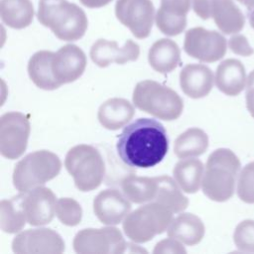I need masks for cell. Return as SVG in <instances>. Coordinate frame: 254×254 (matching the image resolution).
<instances>
[{
	"instance_id": "obj_16",
	"label": "cell",
	"mask_w": 254,
	"mask_h": 254,
	"mask_svg": "<svg viewBox=\"0 0 254 254\" xmlns=\"http://www.w3.org/2000/svg\"><path fill=\"white\" fill-rule=\"evenodd\" d=\"M131 210L130 200L114 189L101 190L93 199V212L106 225L119 224Z\"/></svg>"
},
{
	"instance_id": "obj_37",
	"label": "cell",
	"mask_w": 254,
	"mask_h": 254,
	"mask_svg": "<svg viewBox=\"0 0 254 254\" xmlns=\"http://www.w3.org/2000/svg\"><path fill=\"white\" fill-rule=\"evenodd\" d=\"M246 107L254 118V69L249 73L247 77V84H246Z\"/></svg>"
},
{
	"instance_id": "obj_34",
	"label": "cell",
	"mask_w": 254,
	"mask_h": 254,
	"mask_svg": "<svg viewBox=\"0 0 254 254\" xmlns=\"http://www.w3.org/2000/svg\"><path fill=\"white\" fill-rule=\"evenodd\" d=\"M153 253L155 254H182V253H187V250L183 246L180 240L169 237L166 239H163L159 241L153 250Z\"/></svg>"
},
{
	"instance_id": "obj_35",
	"label": "cell",
	"mask_w": 254,
	"mask_h": 254,
	"mask_svg": "<svg viewBox=\"0 0 254 254\" xmlns=\"http://www.w3.org/2000/svg\"><path fill=\"white\" fill-rule=\"evenodd\" d=\"M228 46L232 53L242 57H249L254 54V49L250 46L247 38L243 35L232 36L228 41Z\"/></svg>"
},
{
	"instance_id": "obj_3",
	"label": "cell",
	"mask_w": 254,
	"mask_h": 254,
	"mask_svg": "<svg viewBox=\"0 0 254 254\" xmlns=\"http://www.w3.org/2000/svg\"><path fill=\"white\" fill-rule=\"evenodd\" d=\"M240 168L238 157L230 149L219 148L213 151L205 165L201 183L203 193L214 201L228 200L234 193Z\"/></svg>"
},
{
	"instance_id": "obj_1",
	"label": "cell",
	"mask_w": 254,
	"mask_h": 254,
	"mask_svg": "<svg viewBox=\"0 0 254 254\" xmlns=\"http://www.w3.org/2000/svg\"><path fill=\"white\" fill-rule=\"evenodd\" d=\"M169 139L164 125L156 119L139 118L127 125L118 136V156L129 167L147 169L167 155Z\"/></svg>"
},
{
	"instance_id": "obj_20",
	"label": "cell",
	"mask_w": 254,
	"mask_h": 254,
	"mask_svg": "<svg viewBox=\"0 0 254 254\" xmlns=\"http://www.w3.org/2000/svg\"><path fill=\"white\" fill-rule=\"evenodd\" d=\"M215 85L224 94L238 95L245 87L246 72L243 64L236 59L221 62L215 71Z\"/></svg>"
},
{
	"instance_id": "obj_24",
	"label": "cell",
	"mask_w": 254,
	"mask_h": 254,
	"mask_svg": "<svg viewBox=\"0 0 254 254\" xmlns=\"http://www.w3.org/2000/svg\"><path fill=\"white\" fill-rule=\"evenodd\" d=\"M204 166L202 162L194 158H183L174 167L173 176L183 191L187 193L196 192L202 183Z\"/></svg>"
},
{
	"instance_id": "obj_25",
	"label": "cell",
	"mask_w": 254,
	"mask_h": 254,
	"mask_svg": "<svg viewBox=\"0 0 254 254\" xmlns=\"http://www.w3.org/2000/svg\"><path fill=\"white\" fill-rule=\"evenodd\" d=\"M54 52L39 51L28 63V73L31 80L41 89L54 90L60 87L52 72V59Z\"/></svg>"
},
{
	"instance_id": "obj_40",
	"label": "cell",
	"mask_w": 254,
	"mask_h": 254,
	"mask_svg": "<svg viewBox=\"0 0 254 254\" xmlns=\"http://www.w3.org/2000/svg\"><path fill=\"white\" fill-rule=\"evenodd\" d=\"M248 19H249V23L251 25V27L254 29V9L247 15Z\"/></svg>"
},
{
	"instance_id": "obj_13",
	"label": "cell",
	"mask_w": 254,
	"mask_h": 254,
	"mask_svg": "<svg viewBox=\"0 0 254 254\" xmlns=\"http://www.w3.org/2000/svg\"><path fill=\"white\" fill-rule=\"evenodd\" d=\"M84 52L73 44H67L54 53L52 72L61 86L79 78L86 67Z\"/></svg>"
},
{
	"instance_id": "obj_31",
	"label": "cell",
	"mask_w": 254,
	"mask_h": 254,
	"mask_svg": "<svg viewBox=\"0 0 254 254\" xmlns=\"http://www.w3.org/2000/svg\"><path fill=\"white\" fill-rule=\"evenodd\" d=\"M56 215L63 224L66 226H75L81 221L82 208L75 199L62 197L57 200Z\"/></svg>"
},
{
	"instance_id": "obj_23",
	"label": "cell",
	"mask_w": 254,
	"mask_h": 254,
	"mask_svg": "<svg viewBox=\"0 0 254 254\" xmlns=\"http://www.w3.org/2000/svg\"><path fill=\"white\" fill-rule=\"evenodd\" d=\"M148 62L154 70L164 74L169 73L181 63L180 48L173 40L160 39L151 46Z\"/></svg>"
},
{
	"instance_id": "obj_10",
	"label": "cell",
	"mask_w": 254,
	"mask_h": 254,
	"mask_svg": "<svg viewBox=\"0 0 254 254\" xmlns=\"http://www.w3.org/2000/svg\"><path fill=\"white\" fill-rule=\"evenodd\" d=\"M226 39L218 32L194 27L186 32L184 51L202 63H214L226 54Z\"/></svg>"
},
{
	"instance_id": "obj_4",
	"label": "cell",
	"mask_w": 254,
	"mask_h": 254,
	"mask_svg": "<svg viewBox=\"0 0 254 254\" xmlns=\"http://www.w3.org/2000/svg\"><path fill=\"white\" fill-rule=\"evenodd\" d=\"M132 100L138 109L166 121L178 119L184 110V101L175 90L151 79L136 84Z\"/></svg>"
},
{
	"instance_id": "obj_7",
	"label": "cell",
	"mask_w": 254,
	"mask_h": 254,
	"mask_svg": "<svg viewBox=\"0 0 254 254\" xmlns=\"http://www.w3.org/2000/svg\"><path fill=\"white\" fill-rule=\"evenodd\" d=\"M173 211L165 205L151 201L129 213L123 221L126 236L135 243H145L165 232L173 220Z\"/></svg>"
},
{
	"instance_id": "obj_39",
	"label": "cell",
	"mask_w": 254,
	"mask_h": 254,
	"mask_svg": "<svg viewBox=\"0 0 254 254\" xmlns=\"http://www.w3.org/2000/svg\"><path fill=\"white\" fill-rule=\"evenodd\" d=\"M247 13V15L254 9V0H235Z\"/></svg>"
},
{
	"instance_id": "obj_2",
	"label": "cell",
	"mask_w": 254,
	"mask_h": 254,
	"mask_svg": "<svg viewBox=\"0 0 254 254\" xmlns=\"http://www.w3.org/2000/svg\"><path fill=\"white\" fill-rule=\"evenodd\" d=\"M37 17L58 39L66 42L81 39L88 27L84 11L67 0H40Z\"/></svg>"
},
{
	"instance_id": "obj_22",
	"label": "cell",
	"mask_w": 254,
	"mask_h": 254,
	"mask_svg": "<svg viewBox=\"0 0 254 254\" xmlns=\"http://www.w3.org/2000/svg\"><path fill=\"white\" fill-rule=\"evenodd\" d=\"M205 228L202 220L193 213L185 212L173 218L167 233L169 237L176 238L182 243L192 246L201 241Z\"/></svg>"
},
{
	"instance_id": "obj_15",
	"label": "cell",
	"mask_w": 254,
	"mask_h": 254,
	"mask_svg": "<svg viewBox=\"0 0 254 254\" xmlns=\"http://www.w3.org/2000/svg\"><path fill=\"white\" fill-rule=\"evenodd\" d=\"M89 55L96 65L106 67L113 63L123 64L136 61L140 55V48L132 40H127L122 47H119L115 41L98 39L91 46Z\"/></svg>"
},
{
	"instance_id": "obj_36",
	"label": "cell",
	"mask_w": 254,
	"mask_h": 254,
	"mask_svg": "<svg viewBox=\"0 0 254 254\" xmlns=\"http://www.w3.org/2000/svg\"><path fill=\"white\" fill-rule=\"evenodd\" d=\"M212 0H192L193 12L202 20L211 18L210 6Z\"/></svg>"
},
{
	"instance_id": "obj_21",
	"label": "cell",
	"mask_w": 254,
	"mask_h": 254,
	"mask_svg": "<svg viewBox=\"0 0 254 254\" xmlns=\"http://www.w3.org/2000/svg\"><path fill=\"white\" fill-rule=\"evenodd\" d=\"M135 108L127 99L114 97L104 101L98 108L97 118L108 130H118L134 116Z\"/></svg>"
},
{
	"instance_id": "obj_5",
	"label": "cell",
	"mask_w": 254,
	"mask_h": 254,
	"mask_svg": "<svg viewBox=\"0 0 254 254\" xmlns=\"http://www.w3.org/2000/svg\"><path fill=\"white\" fill-rule=\"evenodd\" d=\"M64 167L80 191L97 189L105 175L102 155L95 147L86 144H79L68 150L64 159Z\"/></svg>"
},
{
	"instance_id": "obj_19",
	"label": "cell",
	"mask_w": 254,
	"mask_h": 254,
	"mask_svg": "<svg viewBox=\"0 0 254 254\" xmlns=\"http://www.w3.org/2000/svg\"><path fill=\"white\" fill-rule=\"evenodd\" d=\"M210 13L215 25L223 34H236L244 28V9L235 0H212Z\"/></svg>"
},
{
	"instance_id": "obj_12",
	"label": "cell",
	"mask_w": 254,
	"mask_h": 254,
	"mask_svg": "<svg viewBox=\"0 0 254 254\" xmlns=\"http://www.w3.org/2000/svg\"><path fill=\"white\" fill-rule=\"evenodd\" d=\"M12 250L15 253H62L64 251V242L51 228L27 229L14 237Z\"/></svg>"
},
{
	"instance_id": "obj_18",
	"label": "cell",
	"mask_w": 254,
	"mask_h": 254,
	"mask_svg": "<svg viewBox=\"0 0 254 254\" xmlns=\"http://www.w3.org/2000/svg\"><path fill=\"white\" fill-rule=\"evenodd\" d=\"M213 81L212 70L201 64H189L180 72L181 88L190 98L206 96L212 89Z\"/></svg>"
},
{
	"instance_id": "obj_26",
	"label": "cell",
	"mask_w": 254,
	"mask_h": 254,
	"mask_svg": "<svg viewBox=\"0 0 254 254\" xmlns=\"http://www.w3.org/2000/svg\"><path fill=\"white\" fill-rule=\"evenodd\" d=\"M34 13L31 0H0L1 20L9 28L20 30L28 27Z\"/></svg>"
},
{
	"instance_id": "obj_32",
	"label": "cell",
	"mask_w": 254,
	"mask_h": 254,
	"mask_svg": "<svg viewBox=\"0 0 254 254\" xmlns=\"http://www.w3.org/2000/svg\"><path fill=\"white\" fill-rule=\"evenodd\" d=\"M237 194L246 203H254V162L243 167L238 175Z\"/></svg>"
},
{
	"instance_id": "obj_29",
	"label": "cell",
	"mask_w": 254,
	"mask_h": 254,
	"mask_svg": "<svg viewBox=\"0 0 254 254\" xmlns=\"http://www.w3.org/2000/svg\"><path fill=\"white\" fill-rule=\"evenodd\" d=\"M24 192L0 203V227L5 233H17L23 229L27 219L23 207Z\"/></svg>"
},
{
	"instance_id": "obj_17",
	"label": "cell",
	"mask_w": 254,
	"mask_h": 254,
	"mask_svg": "<svg viewBox=\"0 0 254 254\" xmlns=\"http://www.w3.org/2000/svg\"><path fill=\"white\" fill-rule=\"evenodd\" d=\"M191 0H161L156 12L155 22L158 29L166 36H178L187 27V14Z\"/></svg>"
},
{
	"instance_id": "obj_30",
	"label": "cell",
	"mask_w": 254,
	"mask_h": 254,
	"mask_svg": "<svg viewBox=\"0 0 254 254\" xmlns=\"http://www.w3.org/2000/svg\"><path fill=\"white\" fill-rule=\"evenodd\" d=\"M157 178L158 191L154 201H157L174 213L184 211L189 205V199L182 192V189L177 184L175 179L163 175Z\"/></svg>"
},
{
	"instance_id": "obj_33",
	"label": "cell",
	"mask_w": 254,
	"mask_h": 254,
	"mask_svg": "<svg viewBox=\"0 0 254 254\" xmlns=\"http://www.w3.org/2000/svg\"><path fill=\"white\" fill-rule=\"evenodd\" d=\"M233 241L238 250L254 253V220L245 219L238 223L233 233Z\"/></svg>"
},
{
	"instance_id": "obj_8",
	"label": "cell",
	"mask_w": 254,
	"mask_h": 254,
	"mask_svg": "<svg viewBox=\"0 0 254 254\" xmlns=\"http://www.w3.org/2000/svg\"><path fill=\"white\" fill-rule=\"evenodd\" d=\"M79 254H121L127 243L120 230L112 225L102 228H84L78 231L72 242Z\"/></svg>"
},
{
	"instance_id": "obj_11",
	"label": "cell",
	"mask_w": 254,
	"mask_h": 254,
	"mask_svg": "<svg viewBox=\"0 0 254 254\" xmlns=\"http://www.w3.org/2000/svg\"><path fill=\"white\" fill-rule=\"evenodd\" d=\"M115 15L137 39H146L153 27L155 7L151 0H117Z\"/></svg>"
},
{
	"instance_id": "obj_6",
	"label": "cell",
	"mask_w": 254,
	"mask_h": 254,
	"mask_svg": "<svg viewBox=\"0 0 254 254\" xmlns=\"http://www.w3.org/2000/svg\"><path fill=\"white\" fill-rule=\"evenodd\" d=\"M62 162L58 155L48 150L30 153L20 160L13 171V185L20 192L44 186L61 172Z\"/></svg>"
},
{
	"instance_id": "obj_27",
	"label": "cell",
	"mask_w": 254,
	"mask_h": 254,
	"mask_svg": "<svg viewBox=\"0 0 254 254\" xmlns=\"http://www.w3.org/2000/svg\"><path fill=\"white\" fill-rule=\"evenodd\" d=\"M121 189L125 196L134 203L151 202L155 200L158 191L157 178L130 175L122 180Z\"/></svg>"
},
{
	"instance_id": "obj_28",
	"label": "cell",
	"mask_w": 254,
	"mask_h": 254,
	"mask_svg": "<svg viewBox=\"0 0 254 254\" xmlns=\"http://www.w3.org/2000/svg\"><path fill=\"white\" fill-rule=\"evenodd\" d=\"M208 148V136L199 128L192 127L180 134L175 140L174 153L180 158L198 157Z\"/></svg>"
},
{
	"instance_id": "obj_38",
	"label": "cell",
	"mask_w": 254,
	"mask_h": 254,
	"mask_svg": "<svg viewBox=\"0 0 254 254\" xmlns=\"http://www.w3.org/2000/svg\"><path fill=\"white\" fill-rule=\"evenodd\" d=\"M112 0H79V2L87 8H101L109 4Z\"/></svg>"
},
{
	"instance_id": "obj_9",
	"label": "cell",
	"mask_w": 254,
	"mask_h": 254,
	"mask_svg": "<svg viewBox=\"0 0 254 254\" xmlns=\"http://www.w3.org/2000/svg\"><path fill=\"white\" fill-rule=\"evenodd\" d=\"M29 117L18 111L4 113L0 117V154L2 157L15 160L27 149L30 135Z\"/></svg>"
},
{
	"instance_id": "obj_14",
	"label": "cell",
	"mask_w": 254,
	"mask_h": 254,
	"mask_svg": "<svg viewBox=\"0 0 254 254\" xmlns=\"http://www.w3.org/2000/svg\"><path fill=\"white\" fill-rule=\"evenodd\" d=\"M56 198L53 190L43 186L24 192L23 207L27 222L33 226L50 223L56 213Z\"/></svg>"
}]
</instances>
